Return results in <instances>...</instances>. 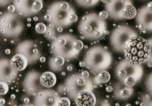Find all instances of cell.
Masks as SVG:
<instances>
[{"label": "cell", "instance_id": "obj_7", "mask_svg": "<svg viewBox=\"0 0 152 106\" xmlns=\"http://www.w3.org/2000/svg\"><path fill=\"white\" fill-rule=\"evenodd\" d=\"M75 101L77 106H94L96 104V98L92 93L83 91L79 93Z\"/></svg>", "mask_w": 152, "mask_h": 106}, {"label": "cell", "instance_id": "obj_54", "mask_svg": "<svg viewBox=\"0 0 152 106\" xmlns=\"http://www.w3.org/2000/svg\"><path fill=\"white\" fill-rule=\"evenodd\" d=\"M82 39H84V37H81Z\"/></svg>", "mask_w": 152, "mask_h": 106}, {"label": "cell", "instance_id": "obj_5", "mask_svg": "<svg viewBox=\"0 0 152 106\" xmlns=\"http://www.w3.org/2000/svg\"><path fill=\"white\" fill-rule=\"evenodd\" d=\"M133 5L132 0H114L108 4H105V9L108 14V17L113 20H124L122 15V11L125 6Z\"/></svg>", "mask_w": 152, "mask_h": 106}, {"label": "cell", "instance_id": "obj_11", "mask_svg": "<svg viewBox=\"0 0 152 106\" xmlns=\"http://www.w3.org/2000/svg\"><path fill=\"white\" fill-rule=\"evenodd\" d=\"M144 85L148 93L152 96V71L145 77Z\"/></svg>", "mask_w": 152, "mask_h": 106}, {"label": "cell", "instance_id": "obj_38", "mask_svg": "<svg viewBox=\"0 0 152 106\" xmlns=\"http://www.w3.org/2000/svg\"><path fill=\"white\" fill-rule=\"evenodd\" d=\"M33 53H34V54H37L38 52V50L36 49H34L33 51Z\"/></svg>", "mask_w": 152, "mask_h": 106}, {"label": "cell", "instance_id": "obj_51", "mask_svg": "<svg viewBox=\"0 0 152 106\" xmlns=\"http://www.w3.org/2000/svg\"><path fill=\"white\" fill-rule=\"evenodd\" d=\"M73 32V30H72V29H71V30H70V32Z\"/></svg>", "mask_w": 152, "mask_h": 106}, {"label": "cell", "instance_id": "obj_28", "mask_svg": "<svg viewBox=\"0 0 152 106\" xmlns=\"http://www.w3.org/2000/svg\"><path fill=\"white\" fill-rule=\"evenodd\" d=\"M59 43L60 45H62V46H64L66 43V41L64 39H61L59 40Z\"/></svg>", "mask_w": 152, "mask_h": 106}, {"label": "cell", "instance_id": "obj_21", "mask_svg": "<svg viewBox=\"0 0 152 106\" xmlns=\"http://www.w3.org/2000/svg\"><path fill=\"white\" fill-rule=\"evenodd\" d=\"M60 9L63 11H66L69 8V5L66 2H63L60 4Z\"/></svg>", "mask_w": 152, "mask_h": 106}, {"label": "cell", "instance_id": "obj_18", "mask_svg": "<svg viewBox=\"0 0 152 106\" xmlns=\"http://www.w3.org/2000/svg\"><path fill=\"white\" fill-rule=\"evenodd\" d=\"M71 102L70 100L66 98H63L58 101V106H70Z\"/></svg>", "mask_w": 152, "mask_h": 106}, {"label": "cell", "instance_id": "obj_29", "mask_svg": "<svg viewBox=\"0 0 152 106\" xmlns=\"http://www.w3.org/2000/svg\"><path fill=\"white\" fill-rule=\"evenodd\" d=\"M106 90L108 92H111L113 91V88L112 86H108L106 87Z\"/></svg>", "mask_w": 152, "mask_h": 106}, {"label": "cell", "instance_id": "obj_45", "mask_svg": "<svg viewBox=\"0 0 152 106\" xmlns=\"http://www.w3.org/2000/svg\"><path fill=\"white\" fill-rule=\"evenodd\" d=\"M31 18H29L27 19V21H28V22H31Z\"/></svg>", "mask_w": 152, "mask_h": 106}, {"label": "cell", "instance_id": "obj_36", "mask_svg": "<svg viewBox=\"0 0 152 106\" xmlns=\"http://www.w3.org/2000/svg\"><path fill=\"white\" fill-rule=\"evenodd\" d=\"M24 101L25 103H29L30 100H29L28 98H25V99H24Z\"/></svg>", "mask_w": 152, "mask_h": 106}, {"label": "cell", "instance_id": "obj_50", "mask_svg": "<svg viewBox=\"0 0 152 106\" xmlns=\"http://www.w3.org/2000/svg\"><path fill=\"white\" fill-rule=\"evenodd\" d=\"M84 47H85V49H86H86H88V46H87V45H86V46L85 45V46H84Z\"/></svg>", "mask_w": 152, "mask_h": 106}, {"label": "cell", "instance_id": "obj_19", "mask_svg": "<svg viewBox=\"0 0 152 106\" xmlns=\"http://www.w3.org/2000/svg\"><path fill=\"white\" fill-rule=\"evenodd\" d=\"M74 48L77 50H81L83 47V43L81 41L77 40L74 43Z\"/></svg>", "mask_w": 152, "mask_h": 106}, {"label": "cell", "instance_id": "obj_15", "mask_svg": "<svg viewBox=\"0 0 152 106\" xmlns=\"http://www.w3.org/2000/svg\"><path fill=\"white\" fill-rule=\"evenodd\" d=\"M9 86L7 84L4 82H0V94L4 95L8 92Z\"/></svg>", "mask_w": 152, "mask_h": 106}, {"label": "cell", "instance_id": "obj_3", "mask_svg": "<svg viewBox=\"0 0 152 106\" xmlns=\"http://www.w3.org/2000/svg\"><path fill=\"white\" fill-rule=\"evenodd\" d=\"M115 75L119 82H123L128 77H133L137 83L139 82L144 74V69L141 65H133L125 58L118 61L114 69Z\"/></svg>", "mask_w": 152, "mask_h": 106}, {"label": "cell", "instance_id": "obj_6", "mask_svg": "<svg viewBox=\"0 0 152 106\" xmlns=\"http://www.w3.org/2000/svg\"><path fill=\"white\" fill-rule=\"evenodd\" d=\"M114 97L118 99H127L133 95V90L132 87H128L124 84L119 82L114 86Z\"/></svg>", "mask_w": 152, "mask_h": 106}, {"label": "cell", "instance_id": "obj_22", "mask_svg": "<svg viewBox=\"0 0 152 106\" xmlns=\"http://www.w3.org/2000/svg\"><path fill=\"white\" fill-rule=\"evenodd\" d=\"M99 18L103 20H105L108 17V14L106 11H102L99 15Z\"/></svg>", "mask_w": 152, "mask_h": 106}, {"label": "cell", "instance_id": "obj_20", "mask_svg": "<svg viewBox=\"0 0 152 106\" xmlns=\"http://www.w3.org/2000/svg\"><path fill=\"white\" fill-rule=\"evenodd\" d=\"M55 63L58 66H62L64 63V59L61 57H57L55 59Z\"/></svg>", "mask_w": 152, "mask_h": 106}, {"label": "cell", "instance_id": "obj_9", "mask_svg": "<svg viewBox=\"0 0 152 106\" xmlns=\"http://www.w3.org/2000/svg\"><path fill=\"white\" fill-rule=\"evenodd\" d=\"M40 82L44 87L50 88L56 84V77L52 72H45L41 76Z\"/></svg>", "mask_w": 152, "mask_h": 106}, {"label": "cell", "instance_id": "obj_14", "mask_svg": "<svg viewBox=\"0 0 152 106\" xmlns=\"http://www.w3.org/2000/svg\"><path fill=\"white\" fill-rule=\"evenodd\" d=\"M147 40L150 44V54L149 58L145 64L149 66V67L152 66V36H150L149 38H147Z\"/></svg>", "mask_w": 152, "mask_h": 106}, {"label": "cell", "instance_id": "obj_55", "mask_svg": "<svg viewBox=\"0 0 152 106\" xmlns=\"http://www.w3.org/2000/svg\"><path fill=\"white\" fill-rule=\"evenodd\" d=\"M11 43H14V41H11Z\"/></svg>", "mask_w": 152, "mask_h": 106}, {"label": "cell", "instance_id": "obj_31", "mask_svg": "<svg viewBox=\"0 0 152 106\" xmlns=\"http://www.w3.org/2000/svg\"><path fill=\"white\" fill-rule=\"evenodd\" d=\"M44 19L46 21H49L50 19V16L49 15H46L44 16Z\"/></svg>", "mask_w": 152, "mask_h": 106}, {"label": "cell", "instance_id": "obj_32", "mask_svg": "<svg viewBox=\"0 0 152 106\" xmlns=\"http://www.w3.org/2000/svg\"><path fill=\"white\" fill-rule=\"evenodd\" d=\"M40 61L41 62H42V63H43V62H45L46 61V59L44 57H41L40 58Z\"/></svg>", "mask_w": 152, "mask_h": 106}, {"label": "cell", "instance_id": "obj_12", "mask_svg": "<svg viewBox=\"0 0 152 106\" xmlns=\"http://www.w3.org/2000/svg\"><path fill=\"white\" fill-rule=\"evenodd\" d=\"M99 81L102 83H106L109 82L111 79L110 74L107 71H102L98 76Z\"/></svg>", "mask_w": 152, "mask_h": 106}, {"label": "cell", "instance_id": "obj_46", "mask_svg": "<svg viewBox=\"0 0 152 106\" xmlns=\"http://www.w3.org/2000/svg\"><path fill=\"white\" fill-rule=\"evenodd\" d=\"M62 76H65V73L64 72H63V73H62Z\"/></svg>", "mask_w": 152, "mask_h": 106}, {"label": "cell", "instance_id": "obj_52", "mask_svg": "<svg viewBox=\"0 0 152 106\" xmlns=\"http://www.w3.org/2000/svg\"><path fill=\"white\" fill-rule=\"evenodd\" d=\"M94 88H96V87H97V86H96V85H95V86H94Z\"/></svg>", "mask_w": 152, "mask_h": 106}, {"label": "cell", "instance_id": "obj_4", "mask_svg": "<svg viewBox=\"0 0 152 106\" xmlns=\"http://www.w3.org/2000/svg\"><path fill=\"white\" fill-rule=\"evenodd\" d=\"M135 20L140 31L152 33V13L148 11L147 5L143 6L138 10Z\"/></svg>", "mask_w": 152, "mask_h": 106}, {"label": "cell", "instance_id": "obj_43", "mask_svg": "<svg viewBox=\"0 0 152 106\" xmlns=\"http://www.w3.org/2000/svg\"><path fill=\"white\" fill-rule=\"evenodd\" d=\"M49 27H50V28H53L54 27V25L53 24H50L49 26Z\"/></svg>", "mask_w": 152, "mask_h": 106}, {"label": "cell", "instance_id": "obj_33", "mask_svg": "<svg viewBox=\"0 0 152 106\" xmlns=\"http://www.w3.org/2000/svg\"><path fill=\"white\" fill-rule=\"evenodd\" d=\"M79 65H80V66L81 67H83L85 66V63L84 62H83V61H81V62H80V64H79Z\"/></svg>", "mask_w": 152, "mask_h": 106}, {"label": "cell", "instance_id": "obj_37", "mask_svg": "<svg viewBox=\"0 0 152 106\" xmlns=\"http://www.w3.org/2000/svg\"><path fill=\"white\" fill-rule=\"evenodd\" d=\"M57 31L58 32H61L63 31V28L61 27H58V28L57 29Z\"/></svg>", "mask_w": 152, "mask_h": 106}, {"label": "cell", "instance_id": "obj_17", "mask_svg": "<svg viewBox=\"0 0 152 106\" xmlns=\"http://www.w3.org/2000/svg\"><path fill=\"white\" fill-rule=\"evenodd\" d=\"M76 1H81L86 6H93L96 5L100 0H76Z\"/></svg>", "mask_w": 152, "mask_h": 106}, {"label": "cell", "instance_id": "obj_41", "mask_svg": "<svg viewBox=\"0 0 152 106\" xmlns=\"http://www.w3.org/2000/svg\"><path fill=\"white\" fill-rule=\"evenodd\" d=\"M10 97H11V99H15V95L14 94H12V95H11V96H10Z\"/></svg>", "mask_w": 152, "mask_h": 106}, {"label": "cell", "instance_id": "obj_47", "mask_svg": "<svg viewBox=\"0 0 152 106\" xmlns=\"http://www.w3.org/2000/svg\"><path fill=\"white\" fill-rule=\"evenodd\" d=\"M39 95H40V96H42V95H43V93H39Z\"/></svg>", "mask_w": 152, "mask_h": 106}, {"label": "cell", "instance_id": "obj_16", "mask_svg": "<svg viewBox=\"0 0 152 106\" xmlns=\"http://www.w3.org/2000/svg\"><path fill=\"white\" fill-rule=\"evenodd\" d=\"M35 30L39 34H43L46 32V26L42 23H39L35 26Z\"/></svg>", "mask_w": 152, "mask_h": 106}, {"label": "cell", "instance_id": "obj_39", "mask_svg": "<svg viewBox=\"0 0 152 106\" xmlns=\"http://www.w3.org/2000/svg\"><path fill=\"white\" fill-rule=\"evenodd\" d=\"M67 69L68 71H70L72 69V68L71 66H69L67 67Z\"/></svg>", "mask_w": 152, "mask_h": 106}, {"label": "cell", "instance_id": "obj_35", "mask_svg": "<svg viewBox=\"0 0 152 106\" xmlns=\"http://www.w3.org/2000/svg\"><path fill=\"white\" fill-rule=\"evenodd\" d=\"M5 53H6V54H7V55H8V54H10V50L9 49H6V50L5 51Z\"/></svg>", "mask_w": 152, "mask_h": 106}, {"label": "cell", "instance_id": "obj_2", "mask_svg": "<svg viewBox=\"0 0 152 106\" xmlns=\"http://www.w3.org/2000/svg\"><path fill=\"white\" fill-rule=\"evenodd\" d=\"M137 32L133 28L127 25H122L115 27L111 32L110 35V45L115 53L123 54L125 45L131 38L137 36Z\"/></svg>", "mask_w": 152, "mask_h": 106}, {"label": "cell", "instance_id": "obj_1", "mask_svg": "<svg viewBox=\"0 0 152 106\" xmlns=\"http://www.w3.org/2000/svg\"><path fill=\"white\" fill-rule=\"evenodd\" d=\"M124 58L133 65H142L148 60L150 54V46L147 39L140 36L130 39L124 49Z\"/></svg>", "mask_w": 152, "mask_h": 106}, {"label": "cell", "instance_id": "obj_44", "mask_svg": "<svg viewBox=\"0 0 152 106\" xmlns=\"http://www.w3.org/2000/svg\"><path fill=\"white\" fill-rule=\"evenodd\" d=\"M1 33H5V31H4V30H3V29H1Z\"/></svg>", "mask_w": 152, "mask_h": 106}, {"label": "cell", "instance_id": "obj_53", "mask_svg": "<svg viewBox=\"0 0 152 106\" xmlns=\"http://www.w3.org/2000/svg\"><path fill=\"white\" fill-rule=\"evenodd\" d=\"M53 39H54V40H56V37H53Z\"/></svg>", "mask_w": 152, "mask_h": 106}, {"label": "cell", "instance_id": "obj_40", "mask_svg": "<svg viewBox=\"0 0 152 106\" xmlns=\"http://www.w3.org/2000/svg\"><path fill=\"white\" fill-rule=\"evenodd\" d=\"M64 91L67 92H68V91H69V89H68L67 87H65V88H64Z\"/></svg>", "mask_w": 152, "mask_h": 106}, {"label": "cell", "instance_id": "obj_56", "mask_svg": "<svg viewBox=\"0 0 152 106\" xmlns=\"http://www.w3.org/2000/svg\"><path fill=\"white\" fill-rule=\"evenodd\" d=\"M5 41H7V40H6V39H5Z\"/></svg>", "mask_w": 152, "mask_h": 106}, {"label": "cell", "instance_id": "obj_49", "mask_svg": "<svg viewBox=\"0 0 152 106\" xmlns=\"http://www.w3.org/2000/svg\"><path fill=\"white\" fill-rule=\"evenodd\" d=\"M31 25L30 24H27V26H29V27H30V26H31Z\"/></svg>", "mask_w": 152, "mask_h": 106}, {"label": "cell", "instance_id": "obj_23", "mask_svg": "<svg viewBox=\"0 0 152 106\" xmlns=\"http://www.w3.org/2000/svg\"><path fill=\"white\" fill-rule=\"evenodd\" d=\"M78 18L75 14H72L69 16V20L72 23H75L77 21Z\"/></svg>", "mask_w": 152, "mask_h": 106}, {"label": "cell", "instance_id": "obj_27", "mask_svg": "<svg viewBox=\"0 0 152 106\" xmlns=\"http://www.w3.org/2000/svg\"><path fill=\"white\" fill-rule=\"evenodd\" d=\"M147 9L148 10L149 12L152 13V2H149V3L147 5Z\"/></svg>", "mask_w": 152, "mask_h": 106}, {"label": "cell", "instance_id": "obj_10", "mask_svg": "<svg viewBox=\"0 0 152 106\" xmlns=\"http://www.w3.org/2000/svg\"><path fill=\"white\" fill-rule=\"evenodd\" d=\"M137 10L133 5H128L125 6L122 11V15L124 19H133L137 14Z\"/></svg>", "mask_w": 152, "mask_h": 106}, {"label": "cell", "instance_id": "obj_34", "mask_svg": "<svg viewBox=\"0 0 152 106\" xmlns=\"http://www.w3.org/2000/svg\"><path fill=\"white\" fill-rule=\"evenodd\" d=\"M5 99H1V100H0V103H1V105H2V104H5Z\"/></svg>", "mask_w": 152, "mask_h": 106}, {"label": "cell", "instance_id": "obj_42", "mask_svg": "<svg viewBox=\"0 0 152 106\" xmlns=\"http://www.w3.org/2000/svg\"><path fill=\"white\" fill-rule=\"evenodd\" d=\"M38 18L36 17H35L34 18V21H37L38 20Z\"/></svg>", "mask_w": 152, "mask_h": 106}, {"label": "cell", "instance_id": "obj_30", "mask_svg": "<svg viewBox=\"0 0 152 106\" xmlns=\"http://www.w3.org/2000/svg\"><path fill=\"white\" fill-rule=\"evenodd\" d=\"M100 1H102L103 3L105 4H108V3H111L112 1H113L114 0H100Z\"/></svg>", "mask_w": 152, "mask_h": 106}, {"label": "cell", "instance_id": "obj_24", "mask_svg": "<svg viewBox=\"0 0 152 106\" xmlns=\"http://www.w3.org/2000/svg\"><path fill=\"white\" fill-rule=\"evenodd\" d=\"M85 81L83 78L80 77V78H78L77 80V84L78 85H80V86H82V85H84L85 84Z\"/></svg>", "mask_w": 152, "mask_h": 106}, {"label": "cell", "instance_id": "obj_26", "mask_svg": "<svg viewBox=\"0 0 152 106\" xmlns=\"http://www.w3.org/2000/svg\"><path fill=\"white\" fill-rule=\"evenodd\" d=\"M81 75L83 77H84V78H87V77H88L89 76V73L88 71H85L82 72Z\"/></svg>", "mask_w": 152, "mask_h": 106}, {"label": "cell", "instance_id": "obj_25", "mask_svg": "<svg viewBox=\"0 0 152 106\" xmlns=\"http://www.w3.org/2000/svg\"><path fill=\"white\" fill-rule=\"evenodd\" d=\"M15 6L13 5H10L8 7V11L10 13H13L15 11Z\"/></svg>", "mask_w": 152, "mask_h": 106}, {"label": "cell", "instance_id": "obj_13", "mask_svg": "<svg viewBox=\"0 0 152 106\" xmlns=\"http://www.w3.org/2000/svg\"><path fill=\"white\" fill-rule=\"evenodd\" d=\"M123 83L128 87H132L137 83L135 79L133 77H129L124 79Z\"/></svg>", "mask_w": 152, "mask_h": 106}, {"label": "cell", "instance_id": "obj_48", "mask_svg": "<svg viewBox=\"0 0 152 106\" xmlns=\"http://www.w3.org/2000/svg\"><path fill=\"white\" fill-rule=\"evenodd\" d=\"M53 48V49L54 50H55L56 49V47H55V46H53V48Z\"/></svg>", "mask_w": 152, "mask_h": 106}, {"label": "cell", "instance_id": "obj_8", "mask_svg": "<svg viewBox=\"0 0 152 106\" xmlns=\"http://www.w3.org/2000/svg\"><path fill=\"white\" fill-rule=\"evenodd\" d=\"M28 64L26 57L22 54H17L13 56L10 60V65L13 69L21 71L26 68Z\"/></svg>", "mask_w": 152, "mask_h": 106}]
</instances>
